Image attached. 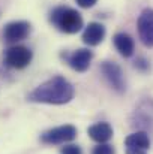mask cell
<instances>
[{
	"label": "cell",
	"mask_w": 153,
	"mask_h": 154,
	"mask_svg": "<svg viewBox=\"0 0 153 154\" xmlns=\"http://www.w3.org/2000/svg\"><path fill=\"white\" fill-rule=\"evenodd\" d=\"M126 154H147L150 139L146 132H135L125 139Z\"/></svg>",
	"instance_id": "obj_8"
},
{
	"label": "cell",
	"mask_w": 153,
	"mask_h": 154,
	"mask_svg": "<svg viewBox=\"0 0 153 154\" xmlns=\"http://www.w3.org/2000/svg\"><path fill=\"white\" fill-rule=\"evenodd\" d=\"M60 154H83V151H81V148L78 145L71 144V145H65L60 150Z\"/></svg>",
	"instance_id": "obj_14"
},
{
	"label": "cell",
	"mask_w": 153,
	"mask_h": 154,
	"mask_svg": "<svg viewBox=\"0 0 153 154\" xmlns=\"http://www.w3.org/2000/svg\"><path fill=\"white\" fill-rule=\"evenodd\" d=\"M137 30L141 44L147 48H153V9L146 8L141 11L137 20Z\"/></svg>",
	"instance_id": "obj_5"
},
{
	"label": "cell",
	"mask_w": 153,
	"mask_h": 154,
	"mask_svg": "<svg viewBox=\"0 0 153 154\" xmlns=\"http://www.w3.org/2000/svg\"><path fill=\"white\" fill-rule=\"evenodd\" d=\"M96 2L98 0H77V3H78V6H81V8H92V6H95L96 5Z\"/></svg>",
	"instance_id": "obj_16"
},
{
	"label": "cell",
	"mask_w": 153,
	"mask_h": 154,
	"mask_svg": "<svg viewBox=\"0 0 153 154\" xmlns=\"http://www.w3.org/2000/svg\"><path fill=\"white\" fill-rule=\"evenodd\" d=\"M92 154H116V150L110 144H99L98 147L93 148Z\"/></svg>",
	"instance_id": "obj_13"
},
{
	"label": "cell",
	"mask_w": 153,
	"mask_h": 154,
	"mask_svg": "<svg viewBox=\"0 0 153 154\" xmlns=\"http://www.w3.org/2000/svg\"><path fill=\"white\" fill-rule=\"evenodd\" d=\"M101 72L104 78L107 79V82L111 85V88H114L117 93H123L126 90L123 72L119 64H116L113 61H104L101 64Z\"/></svg>",
	"instance_id": "obj_6"
},
{
	"label": "cell",
	"mask_w": 153,
	"mask_h": 154,
	"mask_svg": "<svg viewBox=\"0 0 153 154\" xmlns=\"http://www.w3.org/2000/svg\"><path fill=\"white\" fill-rule=\"evenodd\" d=\"M75 136H77V129L72 124H65V126H59V127L44 132L41 135V141L48 145H57V144L69 142L75 139Z\"/></svg>",
	"instance_id": "obj_4"
},
{
	"label": "cell",
	"mask_w": 153,
	"mask_h": 154,
	"mask_svg": "<svg viewBox=\"0 0 153 154\" xmlns=\"http://www.w3.org/2000/svg\"><path fill=\"white\" fill-rule=\"evenodd\" d=\"M105 27L102 26L101 23H89L83 32V42L86 45H90V47H96L99 45L104 38H105Z\"/></svg>",
	"instance_id": "obj_10"
},
{
	"label": "cell",
	"mask_w": 153,
	"mask_h": 154,
	"mask_svg": "<svg viewBox=\"0 0 153 154\" xmlns=\"http://www.w3.org/2000/svg\"><path fill=\"white\" fill-rule=\"evenodd\" d=\"M51 24L68 35H74L83 29V17L78 11L68 6H57L50 14Z\"/></svg>",
	"instance_id": "obj_2"
},
{
	"label": "cell",
	"mask_w": 153,
	"mask_h": 154,
	"mask_svg": "<svg viewBox=\"0 0 153 154\" xmlns=\"http://www.w3.org/2000/svg\"><path fill=\"white\" fill-rule=\"evenodd\" d=\"M33 58L32 51L23 45H12L5 51V63L12 69H24Z\"/></svg>",
	"instance_id": "obj_3"
},
{
	"label": "cell",
	"mask_w": 153,
	"mask_h": 154,
	"mask_svg": "<svg viewBox=\"0 0 153 154\" xmlns=\"http://www.w3.org/2000/svg\"><path fill=\"white\" fill-rule=\"evenodd\" d=\"M137 69H141V70H146V69H149V63L144 60V58H138V60H135V64H134Z\"/></svg>",
	"instance_id": "obj_15"
},
{
	"label": "cell",
	"mask_w": 153,
	"mask_h": 154,
	"mask_svg": "<svg viewBox=\"0 0 153 154\" xmlns=\"http://www.w3.org/2000/svg\"><path fill=\"white\" fill-rule=\"evenodd\" d=\"M87 133L93 141H96L99 144H105L113 138V127L108 123L102 121V123H96V124L90 126L87 129Z\"/></svg>",
	"instance_id": "obj_12"
},
{
	"label": "cell",
	"mask_w": 153,
	"mask_h": 154,
	"mask_svg": "<svg viewBox=\"0 0 153 154\" xmlns=\"http://www.w3.org/2000/svg\"><path fill=\"white\" fill-rule=\"evenodd\" d=\"M75 88L74 85L63 76H53L44 84L38 85L27 99L36 103H48V105H65L74 99Z\"/></svg>",
	"instance_id": "obj_1"
},
{
	"label": "cell",
	"mask_w": 153,
	"mask_h": 154,
	"mask_svg": "<svg viewBox=\"0 0 153 154\" xmlns=\"http://www.w3.org/2000/svg\"><path fill=\"white\" fill-rule=\"evenodd\" d=\"M32 26L27 21H11L3 29V39L8 44H17L20 41H24L30 35Z\"/></svg>",
	"instance_id": "obj_7"
},
{
	"label": "cell",
	"mask_w": 153,
	"mask_h": 154,
	"mask_svg": "<svg viewBox=\"0 0 153 154\" xmlns=\"http://www.w3.org/2000/svg\"><path fill=\"white\" fill-rule=\"evenodd\" d=\"M113 42H114L116 50L123 57H131L135 51V42L128 33H123V32L116 33L113 38Z\"/></svg>",
	"instance_id": "obj_11"
},
{
	"label": "cell",
	"mask_w": 153,
	"mask_h": 154,
	"mask_svg": "<svg viewBox=\"0 0 153 154\" xmlns=\"http://www.w3.org/2000/svg\"><path fill=\"white\" fill-rule=\"evenodd\" d=\"M93 58V52L87 48H81V50H77V51L71 52L68 57H66V61L68 64L77 70V72H86L90 66V61Z\"/></svg>",
	"instance_id": "obj_9"
}]
</instances>
